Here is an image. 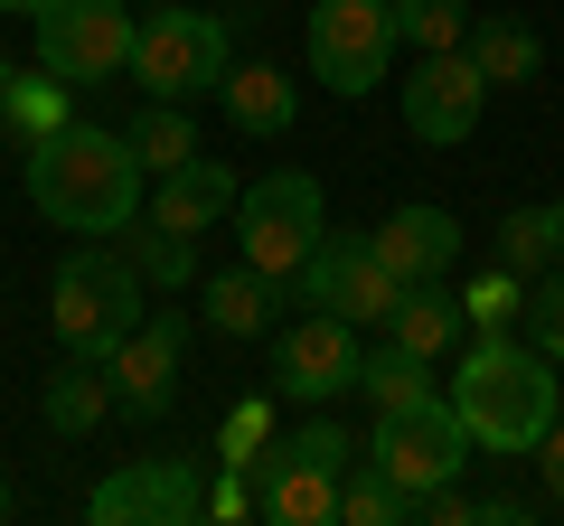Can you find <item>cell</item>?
<instances>
[{
  "label": "cell",
  "instance_id": "7402d4cb",
  "mask_svg": "<svg viewBox=\"0 0 564 526\" xmlns=\"http://www.w3.org/2000/svg\"><path fill=\"white\" fill-rule=\"evenodd\" d=\"M104 414H113V376H104V358H66L57 376H47V424H57V432H95Z\"/></svg>",
  "mask_w": 564,
  "mask_h": 526
},
{
  "label": "cell",
  "instance_id": "d590c367",
  "mask_svg": "<svg viewBox=\"0 0 564 526\" xmlns=\"http://www.w3.org/2000/svg\"><path fill=\"white\" fill-rule=\"evenodd\" d=\"M0 10H29V20H39V10H47V0H0Z\"/></svg>",
  "mask_w": 564,
  "mask_h": 526
},
{
  "label": "cell",
  "instance_id": "484cf974",
  "mask_svg": "<svg viewBox=\"0 0 564 526\" xmlns=\"http://www.w3.org/2000/svg\"><path fill=\"white\" fill-rule=\"evenodd\" d=\"M122 254H132V273H141V283H161V292H180L188 273H198L188 235H170V226H151V217H132V226H122Z\"/></svg>",
  "mask_w": 564,
  "mask_h": 526
},
{
  "label": "cell",
  "instance_id": "5bb4252c",
  "mask_svg": "<svg viewBox=\"0 0 564 526\" xmlns=\"http://www.w3.org/2000/svg\"><path fill=\"white\" fill-rule=\"evenodd\" d=\"M236 198H245V188H236V169L198 151V161H180V169H161V179H151L141 217H151V226H170V235H207L217 217H236Z\"/></svg>",
  "mask_w": 564,
  "mask_h": 526
},
{
  "label": "cell",
  "instance_id": "1f68e13d",
  "mask_svg": "<svg viewBox=\"0 0 564 526\" xmlns=\"http://www.w3.org/2000/svg\"><path fill=\"white\" fill-rule=\"evenodd\" d=\"M527 339H536L545 358H564V263H545V283L527 292Z\"/></svg>",
  "mask_w": 564,
  "mask_h": 526
},
{
  "label": "cell",
  "instance_id": "4dcf8cb0",
  "mask_svg": "<svg viewBox=\"0 0 564 526\" xmlns=\"http://www.w3.org/2000/svg\"><path fill=\"white\" fill-rule=\"evenodd\" d=\"M348 263H358V235H321V244H311V263L292 273L311 310H329V292H339V273H348Z\"/></svg>",
  "mask_w": 564,
  "mask_h": 526
},
{
  "label": "cell",
  "instance_id": "52a82bcc",
  "mask_svg": "<svg viewBox=\"0 0 564 526\" xmlns=\"http://www.w3.org/2000/svg\"><path fill=\"white\" fill-rule=\"evenodd\" d=\"M386 66H395V10L386 0H321L311 10V76L329 95L367 103L386 85Z\"/></svg>",
  "mask_w": 564,
  "mask_h": 526
},
{
  "label": "cell",
  "instance_id": "6da1fadb",
  "mask_svg": "<svg viewBox=\"0 0 564 526\" xmlns=\"http://www.w3.org/2000/svg\"><path fill=\"white\" fill-rule=\"evenodd\" d=\"M20 179L29 198H39V217H57L66 235H122V226L141 217V161L122 132H95V122H66V132H47V142L20 151Z\"/></svg>",
  "mask_w": 564,
  "mask_h": 526
},
{
  "label": "cell",
  "instance_id": "d4e9b609",
  "mask_svg": "<svg viewBox=\"0 0 564 526\" xmlns=\"http://www.w3.org/2000/svg\"><path fill=\"white\" fill-rule=\"evenodd\" d=\"M470 39V0H395V47L414 57H443V47Z\"/></svg>",
  "mask_w": 564,
  "mask_h": 526
},
{
  "label": "cell",
  "instance_id": "7c38bea8",
  "mask_svg": "<svg viewBox=\"0 0 564 526\" xmlns=\"http://www.w3.org/2000/svg\"><path fill=\"white\" fill-rule=\"evenodd\" d=\"M180 348H188V320H180V310H151V320L104 358V376H113V414H132V424L170 414V395H180Z\"/></svg>",
  "mask_w": 564,
  "mask_h": 526
},
{
  "label": "cell",
  "instance_id": "2e32d148",
  "mask_svg": "<svg viewBox=\"0 0 564 526\" xmlns=\"http://www.w3.org/2000/svg\"><path fill=\"white\" fill-rule=\"evenodd\" d=\"M386 339L414 348V358H443V348H462V339H470L462 292H443V283H404V302L386 310Z\"/></svg>",
  "mask_w": 564,
  "mask_h": 526
},
{
  "label": "cell",
  "instance_id": "8fae6325",
  "mask_svg": "<svg viewBox=\"0 0 564 526\" xmlns=\"http://www.w3.org/2000/svg\"><path fill=\"white\" fill-rule=\"evenodd\" d=\"M480 113H489V76L462 47L414 57V76H404V132H414V142H470Z\"/></svg>",
  "mask_w": 564,
  "mask_h": 526
},
{
  "label": "cell",
  "instance_id": "44dd1931",
  "mask_svg": "<svg viewBox=\"0 0 564 526\" xmlns=\"http://www.w3.org/2000/svg\"><path fill=\"white\" fill-rule=\"evenodd\" d=\"M358 395L377 414H404V405H433V358H414V348L386 339L377 358H358Z\"/></svg>",
  "mask_w": 564,
  "mask_h": 526
},
{
  "label": "cell",
  "instance_id": "f1b7e54d",
  "mask_svg": "<svg viewBox=\"0 0 564 526\" xmlns=\"http://www.w3.org/2000/svg\"><path fill=\"white\" fill-rule=\"evenodd\" d=\"M499 263H508V273H545V263H555V207H508Z\"/></svg>",
  "mask_w": 564,
  "mask_h": 526
},
{
  "label": "cell",
  "instance_id": "d6986e66",
  "mask_svg": "<svg viewBox=\"0 0 564 526\" xmlns=\"http://www.w3.org/2000/svg\"><path fill=\"white\" fill-rule=\"evenodd\" d=\"M282 310V283H263L254 263H236V273H207V329H226V339H263Z\"/></svg>",
  "mask_w": 564,
  "mask_h": 526
},
{
  "label": "cell",
  "instance_id": "f35d334b",
  "mask_svg": "<svg viewBox=\"0 0 564 526\" xmlns=\"http://www.w3.org/2000/svg\"><path fill=\"white\" fill-rule=\"evenodd\" d=\"M151 10H161V0H151Z\"/></svg>",
  "mask_w": 564,
  "mask_h": 526
},
{
  "label": "cell",
  "instance_id": "603a6c76",
  "mask_svg": "<svg viewBox=\"0 0 564 526\" xmlns=\"http://www.w3.org/2000/svg\"><path fill=\"white\" fill-rule=\"evenodd\" d=\"M132 161H141V179H161V169H180V161H198V122H188V103H151V113H132Z\"/></svg>",
  "mask_w": 564,
  "mask_h": 526
},
{
  "label": "cell",
  "instance_id": "4316f807",
  "mask_svg": "<svg viewBox=\"0 0 564 526\" xmlns=\"http://www.w3.org/2000/svg\"><path fill=\"white\" fill-rule=\"evenodd\" d=\"M339 517H348V526H404V517H414V498H404V489L386 480L377 461H348V480H339Z\"/></svg>",
  "mask_w": 564,
  "mask_h": 526
},
{
  "label": "cell",
  "instance_id": "ab89813d",
  "mask_svg": "<svg viewBox=\"0 0 564 526\" xmlns=\"http://www.w3.org/2000/svg\"><path fill=\"white\" fill-rule=\"evenodd\" d=\"M386 10H395V0H386Z\"/></svg>",
  "mask_w": 564,
  "mask_h": 526
},
{
  "label": "cell",
  "instance_id": "e575fe53",
  "mask_svg": "<svg viewBox=\"0 0 564 526\" xmlns=\"http://www.w3.org/2000/svg\"><path fill=\"white\" fill-rule=\"evenodd\" d=\"M555 263H564V198H555Z\"/></svg>",
  "mask_w": 564,
  "mask_h": 526
},
{
  "label": "cell",
  "instance_id": "d6a6232c",
  "mask_svg": "<svg viewBox=\"0 0 564 526\" xmlns=\"http://www.w3.org/2000/svg\"><path fill=\"white\" fill-rule=\"evenodd\" d=\"M273 451H282V461H311V470H348V461H358V442H348L339 424H302L292 442H273Z\"/></svg>",
  "mask_w": 564,
  "mask_h": 526
},
{
  "label": "cell",
  "instance_id": "4fadbf2b",
  "mask_svg": "<svg viewBox=\"0 0 564 526\" xmlns=\"http://www.w3.org/2000/svg\"><path fill=\"white\" fill-rule=\"evenodd\" d=\"M367 254H377L395 283H443L452 263H462V217H452V207H395V217L367 235Z\"/></svg>",
  "mask_w": 564,
  "mask_h": 526
},
{
  "label": "cell",
  "instance_id": "9a60e30c",
  "mask_svg": "<svg viewBox=\"0 0 564 526\" xmlns=\"http://www.w3.org/2000/svg\"><path fill=\"white\" fill-rule=\"evenodd\" d=\"M245 480H263L254 507H263L273 526H329V517H339V480H348V470H311V461H282V451H263Z\"/></svg>",
  "mask_w": 564,
  "mask_h": 526
},
{
  "label": "cell",
  "instance_id": "74e56055",
  "mask_svg": "<svg viewBox=\"0 0 564 526\" xmlns=\"http://www.w3.org/2000/svg\"><path fill=\"white\" fill-rule=\"evenodd\" d=\"M0 95H10V57H0Z\"/></svg>",
  "mask_w": 564,
  "mask_h": 526
},
{
  "label": "cell",
  "instance_id": "ba28073f",
  "mask_svg": "<svg viewBox=\"0 0 564 526\" xmlns=\"http://www.w3.org/2000/svg\"><path fill=\"white\" fill-rule=\"evenodd\" d=\"M29 29H39V66H57L66 85H104L132 66V10L122 0H47Z\"/></svg>",
  "mask_w": 564,
  "mask_h": 526
},
{
  "label": "cell",
  "instance_id": "836d02e7",
  "mask_svg": "<svg viewBox=\"0 0 564 526\" xmlns=\"http://www.w3.org/2000/svg\"><path fill=\"white\" fill-rule=\"evenodd\" d=\"M536 451H545V498L564 507V414H555V424H545V442H536Z\"/></svg>",
  "mask_w": 564,
  "mask_h": 526
},
{
  "label": "cell",
  "instance_id": "ffe728a7",
  "mask_svg": "<svg viewBox=\"0 0 564 526\" xmlns=\"http://www.w3.org/2000/svg\"><path fill=\"white\" fill-rule=\"evenodd\" d=\"M462 57L480 66L489 85H527V76H536V66H545V39H536V29H518V20H470Z\"/></svg>",
  "mask_w": 564,
  "mask_h": 526
},
{
  "label": "cell",
  "instance_id": "8d00e7d4",
  "mask_svg": "<svg viewBox=\"0 0 564 526\" xmlns=\"http://www.w3.org/2000/svg\"><path fill=\"white\" fill-rule=\"evenodd\" d=\"M0 517H10V480H0Z\"/></svg>",
  "mask_w": 564,
  "mask_h": 526
},
{
  "label": "cell",
  "instance_id": "e0dca14e",
  "mask_svg": "<svg viewBox=\"0 0 564 526\" xmlns=\"http://www.w3.org/2000/svg\"><path fill=\"white\" fill-rule=\"evenodd\" d=\"M217 103H226V122H236V132H254V142H282V132H292V113H302V95L282 85V66H226Z\"/></svg>",
  "mask_w": 564,
  "mask_h": 526
},
{
  "label": "cell",
  "instance_id": "9c48e42d",
  "mask_svg": "<svg viewBox=\"0 0 564 526\" xmlns=\"http://www.w3.org/2000/svg\"><path fill=\"white\" fill-rule=\"evenodd\" d=\"M95 526H198L207 517V489H198V461L161 451V461H122L113 480L85 498Z\"/></svg>",
  "mask_w": 564,
  "mask_h": 526
},
{
  "label": "cell",
  "instance_id": "7a4b0ae2",
  "mask_svg": "<svg viewBox=\"0 0 564 526\" xmlns=\"http://www.w3.org/2000/svg\"><path fill=\"white\" fill-rule=\"evenodd\" d=\"M452 414L470 424V451H499V461L536 451L545 424L564 414L555 358H545L536 339H470L462 376H452Z\"/></svg>",
  "mask_w": 564,
  "mask_h": 526
},
{
  "label": "cell",
  "instance_id": "8992f818",
  "mask_svg": "<svg viewBox=\"0 0 564 526\" xmlns=\"http://www.w3.org/2000/svg\"><path fill=\"white\" fill-rule=\"evenodd\" d=\"M367 461L386 470V480L404 489V498H433V489H452L470 470V424L452 414V395H433V405H404V414H377V442H367Z\"/></svg>",
  "mask_w": 564,
  "mask_h": 526
},
{
  "label": "cell",
  "instance_id": "30bf717a",
  "mask_svg": "<svg viewBox=\"0 0 564 526\" xmlns=\"http://www.w3.org/2000/svg\"><path fill=\"white\" fill-rule=\"evenodd\" d=\"M358 320H339V310H311V320H292L273 339V385L292 395V405H329V395H348L358 385Z\"/></svg>",
  "mask_w": 564,
  "mask_h": 526
},
{
  "label": "cell",
  "instance_id": "83f0119b",
  "mask_svg": "<svg viewBox=\"0 0 564 526\" xmlns=\"http://www.w3.org/2000/svg\"><path fill=\"white\" fill-rule=\"evenodd\" d=\"M462 310H470V339H508V329L527 320V273H489V283H470L462 292Z\"/></svg>",
  "mask_w": 564,
  "mask_h": 526
},
{
  "label": "cell",
  "instance_id": "cb8c5ba5",
  "mask_svg": "<svg viewBox=\"0 0 564 526\" xmlns=\"http://www.w3.org/2000/svg\"><path fill=\"white\" fill-rule=\"evenodd\" d=\"M395 302H404V283H395V273H386V263H377V254L358 244V263L339 273L329 310H339V320H358V329H386V310H395Z\"/></svg>",
  "mask_w": 564,
  "mask_h": 526
},
{
  "label": "cell",
  "instance_id": "277c9868",
  "mask_svg": "<svg viewBox=\"0 0 564 526\" xmlns=\"http://www.w3.org/2000/svg\"><path fill=\"white\" fill-rule=\"evenodd\" d=\"M226 66H236V29H226L217 10H180V0H161V10L132 29V76H141V95H151V103L217 95Z\"/></svg>",
  "mask_w": 564,
  "mask_h": 526
},
{
  "label": "cell",
  "instance_id": "ac0fdd59",
  "mask_svg": "<svg viewBox=\"0 0 564 526\" xmlns=\"http://www.w3.org/2000/svg\"><path fill=\"white\" fill-rule=\"evenodd\" d=\"M66 95H76V85H66L57 66H29V76H20V66H10V95H0V122L20 132V151H29V142H47V132H66V122H76V103H66Z\"/></svg>",
  "mask_w": 564,
  "mask_h": 526
},
{
  "label": "cell",
  "instance_id": "3957f363",
  "mask_svg": "<svg viewBox=\"0 0 564 526\" xmlns=\"http://www.w3.org/2000/svg\"><path fill=\"white\" fill-rule=\"evenodd\" d=\"M47 320H57V348L66 358H113L122 339L141 329V273L122 244H76L47 283Z\"/></svg>",
  "mask_w": 564,
  "mask_h": 526
},
{
  "label": "cell",
  "instance_id": "5b68a950",
  "mask_svg": "<svg viewBox=\"0 0 564 526\" xmlns=\"http://www.w3.org/2000/svg\"><path fill=\"white\" fill-rule=\"evenodd\" d=\"M321 235H329V198H321L311 169H273V179H254L236 198V244H245V263H254L263 283H292Z\"/></svg>",
  "mask_w": 564,
  "mask_h": 526
},
{
  "label": "cell",
  "instance_id": "f546056e",
  "mask_svg": "<svg viewBox=\"0 0 564 526\" xmlns=\"http://www.w3.org/2000/svg\"><path fill=\"white\" fill-rule=\"evenodd\" d=\"M263 442H273V405L254 395V405L226 414V432H217V470H254V461H263Z\"/></svg>",
  "mask_w": 564,
  "mask_h": 526
}]
</instances>
